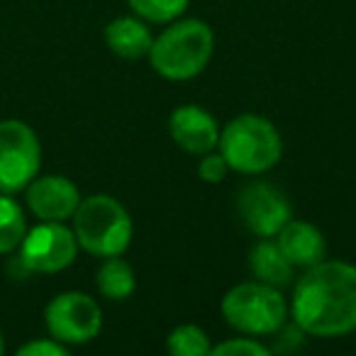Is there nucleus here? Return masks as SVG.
<instances>
[{
	"mask_svg": "<svg viewBox=\"0 0 356 356\" xmlns=\"http://www.w3.org/2000/svg\"><path fill=\"white\" fill-rule=\"evenodd\" d=\"M291 317L307 337L334 339L356 330V266L320 261L293 286Z\"/></svg>",
	"mask_w": 356,
	"mask_h": 356,
	"instance_id": "nucleus-1",
	"label": "nucleus"
},
{
	"mask_svg": "<svg viewBox=\"0 0 356 356\" xmlns=\"http://www.w3.org/2000/svg\"><path fill=\"white\" fill-rule=\"evenodd\" d=\"M215 51V35L208 22L178 17L159 37H154L147 59L166 81H191L208 69Z\"/></svg>",
	"mask_w": 356,
	"mask_h": 356,
	"instance_id": "nucleus-2",
	"label": "nucleus"
},
{
	"mask_svg": "<svg viewBox=\"0 0 356 356\" xmlns=\"http://www.w3.org/2000/svg\"><path fill=\"white\" fill-rule=\"evenodd\" d=\"M218 149L229 171L242 176H261L281 161L283 139L271 120L244 113L220 129Z\"/></svg>",
	"mask_w": 356,
	"mask_h": 356,
	"instance_id": "nucleus-3",
	"label": "nucleus"
},
{
	"mask_svg": "<svg viewBox=\"0 0 356 356\" xmlns=\"http://www.w3.org/2000/svg\"><path fill=\"white\" fill-rule=\"evenodd\" d=\"M71 220H74L79 249L98 259L120 257L132 244V218H129L127 208L113 195L95 193L83 198Z\"/></svg>",
	"mask_w": 356,
	"mask_h": 356,
	"instance_id": "nucleus-4",
	"label": "nucleus"
},
{
	"mask_svg": "<svg viewBox=\"0 0 356 356\" xmlns=\"http://www.w3.org/2000/svg\"><path fill=\"white\" fill-rule=\"evenodd\" d=\"M222 317L234 332L249 337H271L288 322V302L281 288L261 281L232 286L222 298Z\"/></svg>",
	"mask_w": 356,
	"mask_h": 356,
	"instance_id": "nucleus-5",
	"label": "nucleus"
},
{
	"mask_svg": "<svg viewBox=\"0 0 356 356\" xmlns=\"http://www.w3.org/2000/svg\"><path fill=\"white\" fill-rule=\"evenodd\" d=\"M42 166V147L35 129L22 120L0 122V193H20Z\"/></svg>",
	"mask_w": 356,
	"mask_h": 356,
	"instance_id": "nucleus-6",
	"label": "nucleus"
},
{
	"mask_svg": "<svg viewBox=\"0 0 356 356\" xmlns=\"http://www.w3.org/2000/svg\"><path fill=\"white\" fill-rule=\"evenodd\" d=\"M44 325L61 344H88L103 330V310L88 293L66 291L47 302Z\"/></svg>",
	"mask_w": 356,
	"mask_h": 356,
	"instance_id": "nucleus-7",
	"label": "nucleus"
},
{
	"mask_svg": "<svg viewBox=\"0 0 356 356\" xmlns=\"http://www.w3.org/2000/svg\"><path fill=\"white\" fill-rule=\"evenodd\" d=\"M17 252V264L27 273H59L76 261L79 242L64 222H42L27 229Z\"/></svg>",
	"mask_w": 356,
	"mask_h": 356,
	"instance_id": "nucleus-8",
	"label": "nucleus"
},
{
	"mask_svg": "<svg viewBox=\"0 0 356 356\" xmlns=\"http://www.w3.org/2000/svg\"><path fill=\"white\" fill-rule=\"evenodd\" d=\"M237 213L244 227L259 239L276 237L283 225L293 218L288 195L268 181H252L239 191Z\"/></svg>",
	"mask_w": 356,
	"mask_h": 356,
	"instance_id": "nucleus-9",
	"label": "nucleus"
},
{
	"mask_svg": "<svg viewBox=\"0 0 356 356\" xmlns=\"http://www.w3.org/2000/svg\"><path fill=\"white\" fill-rule=\"evenodd\" d=\"M27 208L42 222H64L71 220L81 205L79 186L66 176H40L27 186Z\"/></svg>",
	"mask_w": 356,
	"mask_h": 356,
	"instance_id": "nucleus-10",
	"label": "nucleus"
},
{
	"mask_svg": "<svg viewBox=\"0 0 356 356\" xmlns=\"http://www.w3.org/2000/svg\"><path fill=\"white\" fill-rule=\"evenodd\" d=\"M168 134L178 149L193 156H203L218 149L220 124L200 105H178L168 118Z\"/></svg>",
	"mask_w": 356,
	"mask_h": 356,
	"instance_id": "nucleus-11",
	"label": "nucleus"
},
{
	"mask_svg": "<svg viewBox=\"0 0 356 356\" xmlns=\"http://www.w3.org/2000/svg\"><path fill=\"white\" fill-rule=\"evenodd\" d=\"M273 239L278 242V247L286 254L288 261L296 268H302V271L327 259L325 234L312 222H305V220L291 218Z\"/></svg>",
	"mask_w": 356,
	"mask_h": 356,
	"instance_id": "nucleus-12",
	"label": "nucleus"
},
{
	"mask_svg": "<svg viewBox=\"0 0 356 356\" xmlns=\"http://www.w3.org/2000/svg\"><path fill=\"white\" fill-rule=\"evenodd\" d=\"M152 42H154L152 30L137 15L115 17L105 27V44H108V49L124 61L144 59L149 54V49H152Z\"/></svg>",
	"mask_w": 356,
	"mask_h": 356,
	"instance_id": "nucleus-13",
	"label": "nucleus"
},
{
	"mask_svg": "<svg viewBox=\"0 0 356 356\" xmlns=\"http://www.w3.org/2000/svg\"><path fill=\"white\" fill-rule=\"evenodd\" d=\"M249 268L252 276L261 283H268L273 288H286L296 278V266L286 259L278 242L273 237L259 239L249 254Z\"/></svg>",
	"mask_w": 356,
	"mask_h": 356,
	"instance_id": "nucleus-14",
	"label": "nucleus"
},
{
	"mask_svg": "<svg viewBox=\"0 0 356 356\" xmlns=\"http://www.w3.org/2000/svg\"><path fill=\"white\" fill-rule=\"evenodd\" d=\"M95 286H98V293L105 300L122 302L137 288V276H134L132 266L122 259V254L120 257H105L103 264L98 266V273H95Z\"/></svg>",
	"mask_w": 356,
	"mask_h": 356,
	"instance_id": "nucleus-15",
	"label": "nucleus"
},
{
	"mask_svg": "<svg viewBox=\"0 0 356 356\" xmlns=\"http://www.w3.org/2000/svg\"><path fill=\"white\" fill-rule=\"evenodd\" d=\"M27 234L22 208L8 193L0 195V254H13Z\"/></svg>",
	"mask_w": 356,
	"mask_h": 356,
	"instance_id": "nucleus-16",
	"label": "nucleus"
},
{
	"mask_svg": "<svg viewBox=\"0 0 356 356\" xmlns=\"http://www.w3.org/2000/svg\"><path fill=\"white\" fill-rule=\"evenodd\" d=\"M166 349L173 356H210L213 344L203 327L198 325H178L171 330L166 339Z\"/></svg>",
	"mask_w": 356,
	"mask_h": 356,
	"instance_id": "nucleus-17",
	"label": "nucleus"
},
{
	"mask_svg": "<svg viewBox=\"0 0 356 356\" xmlns=\"http://www.w3.org/2000/svg\"><path fill=\"white\" fill-rule=\"evenodd\" d=\"M137 17L154 25H168V22L184 17L191 0H127Z\"/></svg>",
	"mask_w": 356,
	"mask_h": 356,
	"instance_id": "nucleus-18",
	"label": "nucleus"
},
{
	"mask_svg": "<svg viewBox=\"0 0 356 356\" xmlns=\"http://www.w3.org/2000/svg\"><path fill=\"white\" fill-rule=\"evenodd\" d=\"M271 349L266 344L257 339V337H232V339H225L220 344H213L210 356H268Z\"/></svg>",
	"mask_w": 356,
	"mask_h": 356,
	"instance_id": "nucleus-19",
	"label": "nucleus"
},
{
	"mask_svg": "<svg viewBox=\"0 0 356 356\" xmlns=\"http://www.w3.org/2000/svg\"><path fill=\"white\" fill-rule=\"evenodd\" d=\"M229 166L227 161L222 159V154H215V152H208L200 156L198 161V176L200 181H205V184H220L225 176H227Z\"/></svg>",
	"mask_w": 356,
	"mask_h": 356,
	"instance_id": "nucleus-20",
	"label": "nucleus"
},
{
	"mask_svg": "<svg viewBox=\"0 0 356 356\" xmlns=\"http://www.w3.org/2000/svg\"><path fill=\"white\" fill-rule=\"evenodd\" d=\"M20 356H69V349L66 344L56 341L54 337L51 339H35V341H27L17 349Z\"/></svg>",
	"mask_w": 356,
	"mask_h": 356,
	"instance_id": "nucleus-21",
	"label": "nucleus"
},
{
	"mask_svg": "<svg viewBox=\"0 0 356 356\" xmlns=\"http://www.w3.org/2000/svg\"><path fill=\"white\" fill-rule=\"evenodd\" d=\"M6 351V339H3V330H0V354Z\"/></svg>",
	"mask_w": 356,
	"mask_h": 356,
	"instance_id": "nucleus-22",
	"label": "nucleus"
}]
</instances>
